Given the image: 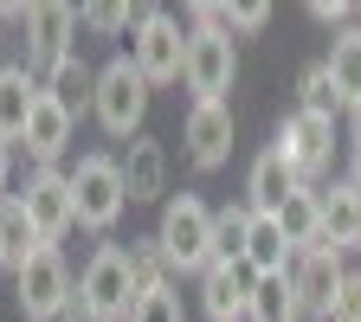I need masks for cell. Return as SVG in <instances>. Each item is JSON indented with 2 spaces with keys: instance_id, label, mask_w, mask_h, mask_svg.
I'll list each match as a JSON object with an SVG mask.
<instances>
[{
  "instance_id": "1",
  "label": "cell",
  "mask_w": 361,
  "mask_h": 322,
  "mask_svg": "<svg viewBox=\"0 0 361 322\" xmlns=\"http://www.w3.org/2000/svg\"><path fill=\"white\" fill-rule=\"evenodd\" d=\"M155 245L168 252L174 271H200L213 264V206L200 194H168L161 200V225H155Z\"/></svg>"
},
{
  "instance_id": "2",
  "label": "cell",
  "mask_w": 361,
  "mask_h": 322,
  "mask_svg": "<svg viewBox=\"0 0 361 322\" xmlns=\"http://www.w3.org/2000/svg\"><path fill=\"white\" fill-rule=\"evenodd\" d=\"M78 303L97 316V322H129L142 290H135V271H129V252L123 245H97V258L84 264L78 278Z\"/></svg>"
},
{
  "instance_id": "3",
  "label": "cell",
  "mask_w": 361,
  "mask_h": 322,
  "mask_svg": "<svg viewBox=\"0 0 361 322\" xmlns=\"http://www.w3.org/2000/svg\"><path fill=\"white\" fill-rule=\"evenodd\" d=\"M90 116L104 123V135H142L149 116V78L135 71L129 58H110L97 71V90H90Z\"/></svg>"
},
{
  "instance_id": "4",
  "label": "cell",
  "mask_w": 361,
  "mask_h": 322,
  "mask_svg": "<svg viewBox=\"0 0 361 322\" xmlns=\"http://www.w3.org/2000/svg\"><path fill=\"white\" fill-rule=\"evenodd\" d=\"M135 71H142L149 84H174L180 78V65H188V32H180V20L174 13H135V26H129V52H123Z\"/></svg>"
},
{
  "instance_id": "5",
  "label": "cell",
  "mask_w": 361,
  "mask_h": 322,
  "mask_svg": "<svg viewBox=\"0 0 361 322\" xmlns=\"http://www.w3.org/2000/svg\"><path fill=\"white\" fill-rule=\"evenodd\" d=\"M65 180H71L78 225H90V233H110V225L123 219L129 194H123V168H116V155H84Z\"/></svg>"
},
{
  "instance_id": "6",
  "label": "cell",
  "mask_w": 361,
  "mask_h": 322,
  "mask_svg": "<svg viewBox=\"0 0 361 322\" xmlns=\"http://www.w3.org/2000/svg\"><path fill=\"white\" fill-rule=\"evenodd\" d=\"M13 297H20V316H26V322H59V309L78 297L71 271H65V252H59V245H39V252L13 271Z\"/></svg>"
},
{
  "instance_id": "7",
  "label": "cell",
  "mask_w": 361,
  "mask_h": 322,
  "mask_svg": "<svg viewBox=\"0 0 361 322\" xmlns=\"http://www.w3.org/2000/svg\"><path fill=\"white\" fill-rule=\"evenodd\" d=\"M239 78V52H233V39H219V32H188V65H180V84L194 90V104H226V90H233Z\"/></svg>"
},
{
  "instance_id": "8",
  "label": "cell",
  "mask_w": 361,
  "mask_h": 322,
  "mask_svg": "<svg viewBox=\"0 0 361 322\" xmlns=\"http://www.w3.org/2000/svg\"><path fill=\"white\" fill-rule=\"evenodd\" d=\"M78 7H65V0H45V7H26V71L45 78L52 65L71 58V39H78Z\"/></svg>"
},
{
  "instance_id": "9",
  "label": "cell",
  "mask_w": 361,
  "mask_h": 322,
  "mask_svg": "<svg viewBox=\"0 0 361 322\" xmlns=\"http://www.w3.org/2000/svg\"><path fill=\"white\" fill-rule=\"evenodd\" d=\"M271 149H278V155L290 161V174L310 187V180H316V174H329V161H336V123H329V116H303V110H297V116L278 129V142H271Z\"/></svg>"
},
{
  "instance_id": "10",
  "label": "cell",
  "mask_w": 361,
  "mask_h": 322,
  "mask_svg": "<svg viewBox=\"0 0 361 322\" xmlns=\"http://www.w3.org/2000/svg\"><path fill=\"white\" fill-rule=\"evenodd\" d=\"M20 206H26V219L39 225V239L45 245H59L71 225H78V206H71V180L59 174V168H32V180L20 187Z\"/></svg>"
},
{
  "instance_id": "11",
  "label": "cell",
  "mask_w": 361,
  "mask_h": 322,
  "mask_svg": "<svg viewBox=\"0 0 361 322\" xmlns=\"http://www.w3.org/2000/svg\"><path fill=\"white\" fill-rule=\"evenodd\" d=\"M342 271H348V258H342L336 245H310V252H297V258H290L297 309H303V316H329V303H336V290H342Z\"/></svg>"
},
{
  "instance_id": "12",
  "label": "cell",
  "mask_w": 361,
  "mask_h": 322,
  "mask_svg": "<svg viewBox=\"0 0 361 322\" xmlns=\"http://www.w3.org/2000/svg\"><path fill=\"white\" fill-rule=\"evenodd\" d=\"M252 290H258V271L245 264V258H213L207 271H200V309L213 316V322H245V309H252Z\"/></svg>"
},
{
  "instance_id": "13",
  "label": "cell",
  "mask_w": 361,
  "mask_h": 322,
  "mask_svg": "<svg viewBox=\"0 0 361 322\" xmlns=\"http://www.w3.org/2000/svg\"><path fill=\"white\" fill-rule=\"evenodd\" d=\"M180 142H188V161L200 174H213L226 155H233V110L226 104H194L188 123H180Z\"/></svg>"
},
{
  "instance_id": "14",
  "label": "cell",
  "mask_w": 361,
  "mask_h": 322,
  "mask_svg": "<svg viewBox=\"0 0 361 322\" xmlns=\"http://www.w3.org/2000/svg\"><path fill=\"white\" fill-rule=\"evenodd\" d=\"M116 168H123V194L129 200H161L168 194V149L155 135H129V155Z\"/></svg>"
},
{
  "instance_id": "15",
  "label": "cell",
  "mask_w": 361,
  "mask_h": 322,
  "mask_svg": "<svg viewBox=\"0 0 361 322\" xmlns=\"http://www.w3.org/2000/svg\"><path fill=\"white\" fill-rule=\"evenodd\" d=\"M71 129H78V116H65V110L39 90V110H32L26 135H20V149L32 155V168H59V155L71 149Z\"/></svg>"
},
{
  "instance_id": "16",
  "label": "cell",
  "mask_w": 361,
  "mask_h": 322,
  "mask_svg": "<svg viewBox=\"0 0 361 322\" xmlns=\"http://www.w3.org/2000/svg\"><path fill=\"white\" fill-rule=\"evenodd\" d=\"M297 187H303V180L290 174V161H284L278 149H258V161H252V174H245V213H264V219H271Z\"/></svg>"
},
{
  "instance_id": "17",
  "label": "cell",
  "mask_w": 361,
  "mask_h": 322,
  "mask_svg": "<svg viewBox=\"0 0 361 322\" xmlns=\"http://www.w3.org/2000/svg\"><path fill=\"white\" fill-rule=\"evenodd\" d=\"M32 110H39V78L26 65H0V142H7V149L26 135Z\"/></svg>"
},
{
  "instance_id": "18",
  "label": "cell",
  "mask_w": 361,
  "mask_h": 322,
  "mask_svg": "<svg viewBox=\"0 0 361 322\" xmlns=\"http://www.w3.org/2000/svg\"><path fill=\"white\" fill-rule=\"evenodd\" d=\"M323 200V245L336 252H361V187H348V180H336Z\"/></svg>"
},
{
  "instance_id": "19",
  "label": "cell",
  "mask_w": 361,
  "mask_h": 322,
  "mask_svg": "<svg viewBox=\"0 0 361 322\" xmlns=\"http://www.w3.org/2000/svg\"><path fill=\"white\" fill-rule=\"evenodd\" d=\"M278 233H284V245L290 252H310V245H323V200H316V187H297L278 213Z\"/></svg>"
},
{
  "instance_id": "20",
  "label": "cell",
  "mask_w": 361,
  "mask_h": 322,
  "mask_svg": "<svg viewBox=\"0 0 361 322\" xmlns=\"http://www.w3.org/2000/svg\"><path fill=\"white\" fill-rule=\"evenodd\" d=\"M39 245H45V239H39V225L26 219L20 194H0V271H20Z\"/></svg>"
},
{
  "instance_id": "21",
  "label": "cell",
  "mask_w": 361,
  "mask_h": 322,
  "mask_svg": "<svg viewBox=\"0 0 361 322\" xmlns=\"http://www.w3.org/2000/svg\"><path fill=\"white\" fill-rule=\"evenodd\" d=\"M39 90H45V97H52L65 116H78V110H90V90H97V71H90V65L71 52L65 65H52V71L39 78Z\"/></svg>"
},
{
  "instance_id": "22",
  "label": "cell",
  "mask_w": 361,
  "mask_h": 322,
  "mask_svg": "<svg viewBox=\"0 0 361 322\" xmlns=\"http://www.w3.org/2000/svg\"><path fill=\"white\" fill-rule=\"evenodd\" d=\"M323 71L336 78V97H342V110H355V104H361V26H342V32L329 39V58H323Z\"/></svg>"
},
{
  "instance_id": "23",
  "label": "cell",
  "mask_w": 361,
  "mask_h": 322,
  "mask_svg": "<svg viewBox=\"0 0 361 322\" xmlns=\"http://www.w3.org/2000/svg\"><path fill=\"white\" fill-rule=\"evenodd\" d=\"M290 245H284V233H278V219H264V213H252V239H245V264L258 271V278H290Z\"/></svg>"
},
{
  "instance_id": "24",
  "label": "cell",
  "mask_w": 361,
  "mask_h": 322,
  "mask_svg": "<svg viewBox=\"0 0 361 322\" xmlns=\"http://www.w3.org/2000/svg\"><path fill=\"white\" fill-rule=\"evenodd\" d=\"M245 322H303V309H297V290H290V278H258V290H252V309H245Z\"/></svg>"
},
{
  "instance_id": "25",
  "label": "cell",
  "mask_w": 361,
  "mask_h": 322,
  "mask_svg": "<svg viewBox=\"0 0 361 322\" xmlns=\"http://www.w3.org/2000/svg\"><path fill=\"white\" fill-rule=\"evenodd\" d=\"M129 271H135V290H168L174 284V264H168V252L155 245V233L149 239H129Z\"/></svg>"
},
{
  "instance_id": "26",
  "label": "cell",
  "mask_w": 361,
  "mask_h": 322,
  "mask_svg": "<svg viewBox=\"0 0 361 322\" xmlns=\"http://www.w3.org/2000/svg\"><path fill=\"white\" fill-rule=\"evenodd\" d=\"M297 110H303V116H329V123H336L342 97H336V78L323 71V58H316V65L297 78Z\"/></svg>"
},
{
  "instance_id": "27",
  "label": "cell",
  "mask_w": 361,
  "mask_h": 322,
  "mask_svg": "<svg viewBox=\"0 0 361 322\" xmlns=\"http://www.w3.org/2000/svg\"><path fill=\"white\" fill-rule=\"evenodd\" d=\"M245 239H252V213L245 206H226V213H213V258H245Z\"/></svg>"
},
{
  "instance_id": "28",
  "label": "cell",
  "mask_w": 361,
  "mask_h": 322,
  "mask_svg": "<svg viewBox=\"0 0 361 322\" xmlns=\"http://www.w3.org/2000/svg\"><path fill=\"white\" fill-rule=\"evenodd\" d=\"M348 271H342V290L329 303V322H361V252H342Z\"/></svg>"
},
{
  "instance_id": "29",
  "label": "cell",
  "mask_w": 361,
  "mask_h": 322,
  "mask_svg": "<svg viewBox=\"0 0 361 322\" xmlns=\"http://www.w3.org/2000/svg\"><path fill=\"white\" fill-rule=\"evenodd\" d=\"M129 322H188V316H180V297H174V284L168 290H149L142 303H135V316Z\"/></svg>"
},
{
  "instance_id": "30",
  "label": "cell",
  "mask_w": 361,
  "mask_h": 322,
  "mask_svg": "<svg viewBox=\"0 0 361 322\" xmlns=\"http://www.w3.org/2000/svg\"><path fill=\"white\" fill-rule=\"evenodd\" d=\"M84 20L97 26V32H123V26H135V13H129V7H116V0H97V7H84Z\"/></svg>"
},
{
  "instance_id": "31",
  "label": "cell",
  "mask_w": 361,
  "mask_h": 322,
  "mask_svg": "<svg viewBox=\"0 0 361 322\" xmlns=\"http://www.w3.org/2000/svg\"><path fill=\"white\" fill-rule=\"evenodd\" d=\"M271 20V7H264V0H245V7H233V32H258Z\"/></svg>"
},
{
  "instance_id": "32",
  "label": "cell",
  "mask_w": 361,
  "mask_h": 322,
  "mask_svg": "<svg viewBox=\"0 0 361 322\" xmlns=\"http://www.w3.org/2000/svg\"><path fill=\"white\" fill-rule=\"evenodd\" d=\"M59 322H97V316H90V309H84V303H78V297H71V303H65V309H59Z\"/></svg>"
},
{
  "instance_id": "33",
  "label": "cell",
  "mask_w": 361,
  "mask_h": 322,
  "mask_svg": "<svg viewBox=\"0 0 361 322\" xmlns=\"http://www.w3.org/2000/svg\"><path fill=\"white\" fill-rule=\"evenodd\" d=\"M348 149H361V104L348 110Z\"/></svg>"
},
{
  "instance_id": "34",
  "label": "cell",
  "mask_w": 361,
  "mask_h": 322,
  "mask_svg": "<svg viewBox=\"0 0 361 322\" xmlns=\"http://www.w3.org/2000/svg\"><path fill=\"white\" fill-rule=\"evenodd\" d=\"M342 180H348V187H361V149H355V161H348V174H342Z\"/></svg>"
},
{
  "instance_id": "35",
  "label": "cell",
  "mask_w": 361,
  "mask_h": 322,
  "mask_svg": "<svg viewBox=\"0 0 361 322\" xmlns=\"http://www.w3.org/2000/svg\"><path fill=\"white\" fill-rule=\"evenodd\" d=\"M7 168H13V149L0 142V187H7Z\"/></svg>"
}]
</instances>
